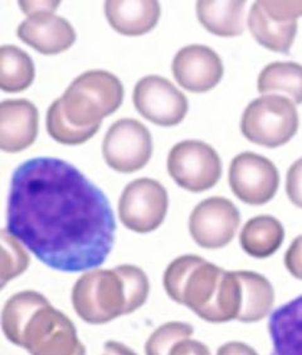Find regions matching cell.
<instances>
[{
	"label": "cell",
	"instance_id": "7",
	"mask_svg": "<svg viewBox=\"0 0 302 355\" xmlns=\"http://www.w3.org/2000/svg\"><path fill=\"white\" fill-rule=\"evenodd\" d=\"M168 171L186 191H206L218 183L222 162L211 145L199 140H184L172 146L168 155Z\"/></svg>",
	"mask_w": 302,
	"mask_h": 355
},
{
	"label": "cell",
	"instance_id": "22",
	"mask_svg": "<svg viewBox=\"0 0 302 355\" xmlns=\"http://www.w3.org/2000/svg\"><path fill=\"white\" fill-rule=\"evenodd\" d=\"M35 67L27 52L15 46L0 48V89L4 92H21L35 81Z\"/></svg>",
	"mask_w": 302,
	"mask_h": 355
},
{
	"label": "cell",
	"instance_id": "31",
	"mask_svg": "<svg viewBox=\"0 0 302 355\" xmlns=\"http://www.w3.org/2000/svg\"><path fill=\"white\" fill-rule=\"evenodd\" d=\"M61 1H19V8L28 17L39 12H55Z\"/></svg>",
	"mask_w": 302,
	"mask_h": 355
},
{
	"label": "cell",
	"instance_id": "24",
	"mask_svg": "<svg viewBox=\"0 0 302 355\" xmlns=\"http://www.w3.org/2000/svg\"><path fill=\"white\" fill-rule=\"evenodd\" d=\"M49 137L55 139L57 143L63 145H81L91 137H95L100 125L91 128H78L69 123L63 111L62 98H57L49 106L46 119Z\"/></svg>",
	"mask_w": 302,
	"mask_h": 355
},
{
	"label": "cell",
	"instance_id": "15",
	"mask_svg": "<svg viewBox=\"0 0 302 355\" xmlns=\"http://www.w3.org/2000/svg\"><path fill=\"white\" fill-rule=\"evenodd\" d=\"M38 135V110L26 98L0 105V148L6 153L26 150Z\"/></svg>",
	"mask_w": 302,
	"mask_h": 355
},
{
	"label": "cell",
	"instance_id": "11",
	"mask_svg": "<svg viewBox=\"0 0 302 355\" xmlns=\"http://www.w3.org/2000/svg\"><path fill=\"white\" fill-rule=\"evenodd\" d=\"M134 105L141 116L159 126H175L188 114V98L169 80L146 76L134 89Z\"/></svg>",
	"mask_w": 302,
	"mask_h": 355
},
{
	"label": "cell",
	"instance_id": "9",
	"mask_svg": "<svg viewBox=\"0 0 302 355\" xmlns=\"http://www.w3.org/2000/svg\"><path fill=\"white\" fill-rule=\"evenodd\" d=\"M103 154L114 171L123 174L140 171L152 155L150 131L136 119L117 120L105 135Z\"/></svg>",
	"mask_w": 302,
	"mask_h": 355
},
{
	"label": "cell",
	"instance_id": "25",
	"mask_svg": "<svg viewBox=\"0 0 302 355\" xmlns=\"http://www.w3.org/2000/svg\"><path fill=\"white\" fill-rule=\"evenodd\" d=\"M29 266V256L19 241L8 232L1 231V286L24 272Z\"/></svg>",
	"mask_w": 302,
	"mask_h": 355
},
{
	"label": "cell",
	"instance_id": "20",
	"mask_svg": "<svg viewBox=\"0 0 302 355\" xmlns=\"http://www.w3.org/2000/svg\"><path fill=\"white\" fill-rule=\"evenodd\" d=\"M285 239L281 222L271 216L249 219L240 232V246L256 259H266L280 248Z\"/></svg>",
	"mask_w": 302,
	"mask_h": 355
},
{
	"label": "cell",
	"instance_id": "28",
	"mask_svg": "<svg viewBox=\"0 0 302 355\" xmlns=\"http://www.w3.org/2000/svg\"><path fill=\"white\" fill-rule=\"evenodd\" d=\"M286 193L292 205L302 208V157L290 166L286 177Z\"/></svg>",
	"mask_w": 302,
	"mask_h": 355
},
{
	"label": "cell",
	"instance_id": "3",
	"mask_svg": "<svg viewBox=\"0 0 302 355\" xmlns=\"http://www.w3.org/2000/svg\"><path fill=\"white\" fill-rule=\"evenodd\" d=\"M149 293L146 273L140 267L121 265L82 275L72 288V305L85 322L103 325L135 313L146 302Z\"/></svg>",
	"mask_w": 302,
	"mask_h": 355
},
{
	"label": "cell",
	"instance_id": "12",
	"mask_svg": "<svg viewBox=\"0 0 302 355\" xmlns=\"http://www.w3.org/2000/svg\"><path fill=\"white\" fill-rule=\"evenodd\" d=\"M238 208L229 199H204L189 217V233L198 246L217 250L234 239L240 227Z\"/></svg>",
	"mask_w": 302,
	"mask_h": 355
},
{
	"label": "cell",
	"instance_id": "23",
	"mask_svg": "<svg viewBox=\"0 0 302 355\" xmlns=\"http://www.w3.org/2000/svg\"><path fill=\"white\" fill-rule=\"evenodd\" d=\"M242 287V309L238 320L257 321L274 305V288L266 277L256 272L238 271Z\"/></svg>",
	"mask_w": 302,
	"mask_h": 355
},
{
	"label": "cell",
	"instance_id": "16",
	"mask_svg": "<svg viewBox=\"0 0 302 355\" xmlns=\"http://www.w3.org/2000/svg\"><path fill=\"white\" fill-rule=\"evenodd\" d=\"M105 14L117 33L139 37L149 33L158 24L161 7L159 1H116L105 3Z\"/></svg>",
	"mask_w": 302,
	"mask_h": 355
},
{
	"label": "cell",
	"instance_id": "19",
	"mask_svg": "<svg viewBox=\"0 0 302 355\" xmlns=\"http://www.w3.org/2000/svg\"><path fill=\"white\" fill-rule=\"evenodd\" d=\"M247 1H197V17L208 32L218 37H237L245 32Z\"/></svg>",
	"mask_w": 302,
	"mask_h": 355
},
{
	"label": "cell",
	"instance_id": "17",
	"mask_svg": "<svg viewBox=\"0 0 302 355\" xmlns=\"http://www.w3.org/2000/svg\"><path fill=\"white\" fill-rule=\"evenodd\" d=\"M271 355H302V295L269 315Z\"/></svg>",
	"mask_w": 302,
	"mask_h": 355
},
{
	"label": "cell",
	"instance_id": "14",
	"mask_svg": "<svg viewBox=\"0 0 302 355\" xmlns=\"http://www.w3.org/2000/svg\"><path fill=\"white\" fill-rule=\"evenodd\" d=\"M23 43L44 55H60L73 46L77 35L67 19L55 12H39L29 15L17 29Z\"/></svg>",
	"mask_w": 302,
	"mask_h": 355
},
{
	"label": "cell",
	"instance_id": "27",
	"mask_svg": "<svg viewBox=\"0 0 302 355\" xmlns=\"http://www.w3.org/2000/svg\"><path fill=\"white\" fill-rule=\"evenodd\" d=\"M265 12L278 21H297L302 17V1H260Z\"/></svg>",
	"mask_w": 302,
	"mask_h": 355
},
{
	"label": "cell",
	"instance_id": "1",
	"mask_svg": "<svg viewBox=\"0 0 302 355\" xmlns=\"http://www.w3.org/2000/svg\"><path fill=\"white\" fill-rule=\"evenodd\" d=\"M7 231L46 266L81 272L107 260L116 220L103 191L76 166L33 157L14 171Z\"/></svg>",
	"mask_w": 302,
	"mask_h": 355
},
{
	"label": "cell",
	"instance_id": "18",
	"mask_svg": "<svg viewBox=\"0 0 302 355\" xmlns=\"http://www.w3.org/2000/svg\"><path fill=\"white\" fill-rule=\"evenodd\" d=\"M247 24L256 41L278 53H289L297 35V21H278L269 17L260 1L251 8Z\"/></svg>",
	"mask_w": 302,
	"mask_h": 355
},
{
	"label": "cell",
	"instance_id": "10",
	"mask_svg": "<svg viewBox=\"0 0 302 355\" xmlns=\"http://www.w3.org/2000/svg\"><path fill=\"white\" fill-rule=\"evenodd\" d=\"M229 187L246 205H262L275 197L280 185L276 165L260 154L246 151L234 157L228 173Z\"/></svg>",
	"mask_w": 302,
	"mask_h": 355
},
{
	"label": "cell",
	"instance_id": "5",
	"mask_svg": "<svg viewBox=\"0 0 302 355\" xmlns=\"http://www.w3.org/2000/svg\"><path fill=\"white\" fill-rule=\"evenodd\" d=\"M61 98L69 123L91 128L101 125L123 105L124 86L111 72L94 69L76 77Z\"/></svg>",
	"mask_w": 302,
	"mask_h": 355
},
{
	"label": "cell",
	"instance_id": "30",
	"mask_svg": "<svg viewBox=\"0 0 302 355\" xmlns=\"http://www.w3.org/2000/svg\"><path fill=\"white\" fill-rule=\"evenodd\" d=\"M169 355H211V352L206 344L188 338L177 343Z\"/></svg>",
	"mask_w": 302,
	"mask_h": 355
},
{
	"label": "cell",
	"instance_id": "29",
	"mask_svg": "<svg viewBox=\"0 0 302 355\" xmlns=\"http://www.w3.org/2000/svg\"><path fill=\"white\" fill-rule=\"evenodd\" d=\"M285 263L290 272L297 279H302V236L296 239L290 246L285 257Z\"/></svg>",
	"mask_w": 302,
	"mask_h": 355
},
{
	"label": "cell",
	"instance_id": "32",
	"mask_svg": "<svg viewBox=\"0 0 302 355\" xmlns=\"http://www.w3.org/2000/svg\"><path fill=\"white\" fill-rule=\"evenodd\" d=\"M217 355H257L254 349L242 343H228L218 349Z\"/></svg>",
	"mask_w": 302,
	"mask_h": 355
},
{
	"label": "cell",
	"instance_id": "4",
	"mask_svg": "<svg viewBox=\"0 0 302 355\" xmlns=\"http://www.w3.org/2000/svg\"><path fill=\"white\" fill-rule=\"evenodd\" d=\"M224 271L195 254L172 261L164 273V288L172 300L209 321Z\"/></svg>",
	"mask_w": 302,
	"mask_h": 355
},
{
	"label": "cell",
	"instance_id": "2",
	"mask_svg": "<svg viewBox=\"0 0 302 355\" xmlns=\"http://www.w3.org/2000/svg\"><path fill=\"white\" fill-rule=\"evenodd\" d=\"M1 329L9 342L30 355H86L75 324L37 291H21L6 302Z\"/></svg>",
	"mask_w": 302,
	"mask_h": 355
},
{
	"label": "cell",
	"instance_id": "21",
	"mask_svg": "<svg viewBox=\"0 0 302 355\" xmlns=\"http://www.w3.org/2000/svg\"><path fill=\"white\" fill-rule=\"evenodd\" d=\"M260 94H283L295 105H302V66L296 62L269 63L257 80Z\"/></svg>",
	"mask_w": 302,
	"mask_h": 355
},
{
	"label": "cell",
	"instance_id": "8",
	"mask_svg": "<svg viewBox=\"0 0 302 355\" xmlns=\"http://www.w3.org/2000/svg\"><path fill=\"white\" fill-rule=\"evenodd\" d=\"M169 207L168 191L155 179L140 178L125 187L118 217L132 232L150 233L163 225Z\"/></svg>",
	"mask_w": 302,
	"mask_h": 355
},
{
	"label": "cell",
	"instance_id": "33",
	"mask_svg": "<svg viewBox=\"0 0 302 355\" xmlns=\"http://www.w3.org/2000/svg\"><path fill=\"white\" fill-rule=\"evenodd\" d=\"M103 355H138L132 349L126 347L123 343L109 340L105 343Z\"/></svg>",
	"mask_w": 302,
	"mask_h": 355
},
{
	"label": "cell",
	"instance_id": "13",
	"mask_svg": "<svg viewBox=\"0 0 302 355\" xmlns=\"http://www.w3.org/2000/svg\"><path fill=\"white\" fill-rule=\"evenodd\" d=\"M172 67L175 81L193 94H204L214 89L224 73L218 53L202 44L181 48L174 57Z\"/></svg>",
	"mask_w": 302,
	"mask_h": 355
},
{
	"label": "cell",
	"instance_id": "6",
	"mask_svg": "<svg viewBox=\"0 0 302 355\" xmlns=\"http://www.w3.org/2000/svg\"><path fill=\"white\" fill-rule=\"evenodd\" d=\"M299 130L295 103L281 95H262L248 105L240 131L251 143L269 149L289 143Z\"/></svg>",
	"mask_w": 302,
	"mask_h": 355
},
{
	"label": "cell",
	"instance_id": "26",
	"mask_svg": "<svg viewBox=\"0 0 302 355\" xmlns=\"http://www.w3.org/2000/svg\"><path fill=\"white\" fill-rule=\"evenodd\" d=\"M192 325L181 321H170L159 327L145 344L146 355H169L177 343L192 336Z\"/></svg>",
	"mask_w": 302,
	"mask_h": 355
}]
</instances>
